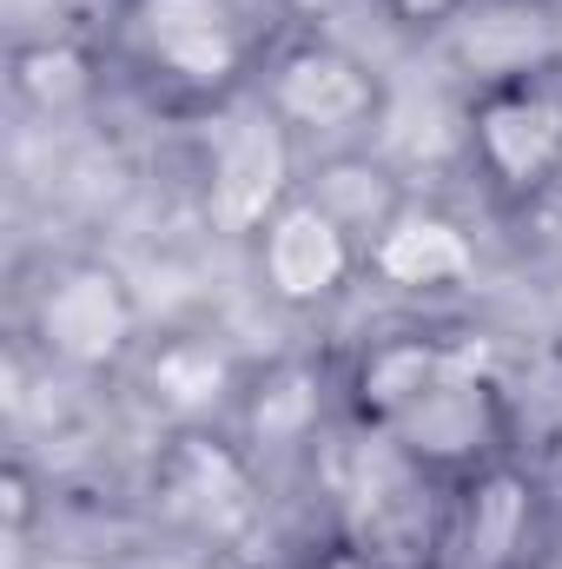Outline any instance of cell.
<instances>
[{
    "instance_id": "obj_1",
    "label": "cell",
    "mask_w": 562,
    "mask_h": 569,
    "mask_svg": "<svg viewBox=\"0 0 562 569\" xmlns=\"http://www.w3.org/2000/svg\"><path fill=\"white\" fill-rule=\"evenodd\" d=\"M120 60L165 107L219 113L265 73L272 33L245 0H113Z\"/></svg>"
},
{
    "instance_id": "obj_2",
    "label": "cell",
    "mask_w": 562,
    "mask_h": 569,
    "mask_svg": "<svg viewBox=\"0 0 562 569\" xmlns=\"http://www.w3.org/2000/svg\"><path fill=\"white\" fill-rule=\"evenodd\" d=\"M378 437H391L436 483H463V477L503 463V450H510V398H503V378H496L490 351L476 338H450L436 378Z\"/></svg>"
},
{
    "instance_id": "obj_3",
    "label": "cell",
    "mask_w": 562,
    "mask_h": 569,
    "mask_svg": "<svg viewBox=\"0 0 562 569\" xmlns=\"http://www.w3.org/2000/svg\"><path fill=\"white\" fill-rule=\"evenodd\" d=\"M145 497H152V517L165 530H179L205 550L245 543L265 517L259 457L212 425H172V437L152 450Z\"/></svg>"
},
{
    "instance_id": "obj_4",
    "label": "cell",
    "mask_w": 562,
    "mask_h": 569,
    "mask_svg": "<svg viewBox=\"0 0 562 569\" xmlns=\"http://www.w3.org/2000/svg\"><path fill=\"white\" fill-rule=\"evenodd\" d=\"M140 291L107 259H60L27 298V338L47 371L107 378L140 351Z\"/></svg>"
},
{
    "instance_id": "obj_5",
    "label": "cell",
    "mask_w": 562,
    "mask_h": 569,
    "mask_svg": "<svg viewBox=\"0 0 562 569\" xmlns=\"http://www.w3.org/2000/svg\"><path fill=\"white\" fill-rule=\"evenodd\" d=\"M470 159L483 186L510 206H536L562 186V73L510 67L490 73L470 100Z\"/></svg>"
},
{
    "instance_id": "obj_6",
    "label": "cell",
    "mask_w": 562,
    "mask_h": 569,
    "mask_svg": "<svg viewBox=\"0 0 562 569\" xmlns=\"http://www.w3.org/2000/svg\"><path fill=\"white\" fill-rule=\"evenodd\" d=\"M259 100L291 127V140H311L324 152L364 146L384 120L378 67L364 53H351L344 40H324V33L272 40L265 73H259Z\"/></svg>"
},
{
    "instance_id": "obj_7",
    "label": "cell",
    "mask_w": 562,
    "mask_h": 569,
    "mask_svg": "<svg viewBox=\"0 0 562 569\" xmlns=\"http://www.w3.org/2000/svg\"><path fill=\"white\" fill-rule=\"evenodd\" d=\"M298 140L265 100H232L205 133V219L225 239H259V226L298 199Z\"/></svg>"
},
{
    "instance_id": "obj_8",
    "label": "cell",
    "mask_w": 562,
    "mask_h": 569,
    "mask_svg": "<svg viewBox=\"0 0 562 569\" xmlns=\"http://www.w3.org/2000/svg\"><path fill=\"white\" fill-rule=\"evenodd\" d=\"M252 259H259V284L291 305V311H311V305H331L344 284L364 272V246L318 206V199H284L279 212L259 226L252 239Z\"/></svg>"
},
{
    "instance_id": "obj_9",
    "label": "cell",
    "mask_w": 562,
    "mask_h": 569,
    "mask_svg": "<svg viewBox=\"0 0 562 569\" xmlns=\"http://www.w3.org/2000/svg\"><path fill=\"white\" fill-rule=\"evenodd\" d=\"M536 483L503 457L476 477L456 483L450 510H443V550L456 569H523L530 543H536Z\"/></svg>"
},
{
    "instance_id": "obj_10",
    "label": "cell",
    "mask_w": 562,
    "mask_h": 569,
    "mask_svg": "<svg viewBox=\"0 0 562 569\" xmlns=\"http://www.w3.org/2000/svg\"><path fill=\"white\" fill-rule=\"evenodd\" d=\"M364 272L391 291H450V284L476 279V239L456 212L411 199L371 246H364Z\"/></svg>"
},
{
    "instance_id": "obj_11",
    "label": "cell",
    "mask_w": 562,
    "mask_h": 569,
    "mask_svg": "<svg viewBox=\"0 0 562 569\" xmlns=\"http://www.w3.org/2000/svg\"><path fill=\"white\" fill-rule=\"evenodd\" d=\"M443 351H450V338H430V331H391V338L364 345L358 365H351V378H344V411H351V425L391 430V418L436 378Z\"/></svg>"
},
{
    "instance_id": "obj_12",
    "label": "cell",
    "mask_w": 562,
    "mask_h": 569,
    "mask_svg": "<svg viewBox=\"0 0 562 569\" xmlns=\"http://www.w3.org/2000/svg\"><path fill=\"white\" fill-rule=\"evenodd\" d=\"M304 199H318L358 246H371L404 206H411V192L398 186V172L384 166V159H371L364 146H351V152H324L311 172H304V186H298Z\"/></svg>"
},
{
    "instance_id": "obj_13",
    "label": "cell",
    "mask_w": 562,
    "mask_h": 569,
    "mask_svg": "<svg viewBox=\"0 0 562 569\" xmlns=\"http://www.w3.org/2000/svg\"><path fill=\"white\" fill-rule=\"evenodd\" d=\"M145 391L172 425H212L239 398V371L212 338H165L145 358Z\"/></svg>"
},
{
    "instance_id": "obj_14",
    "label": "cell",
    "mask_w": 562,
    "mask_h": 569,
    "mask_svg": "<svg viewBox=\"0 0 562 569\" xmlns=\"http://www.w3.org/2000/svg\"><path fill=\"white\" fill-rule=\"evenodd\" d=\"M7 80H13L20 107L53 120V113H73L93 93V53L73 33H60V40H13L7 47Z\"/></svg>"
},
{
    "instance_id": "obj_15",
    "label": "cell",
    "mask_w": 562,
    "mask_h": 569,
    "mask_svg": "<svg viewBox=\"0 0 562 569\" xmlns=\"http://www.w3.org/2000/svg\"><path fill=\"white\" fill-rule=\"evenodd\" d=\"M318 378L304 365H272L252 391H245V450L265 457V450H291V443H311L318 430Z\"/></svg>"
},
{
    "instance_id": "obj_16",
    "label": "cell",
    "mask_w": 562,
    "mask_h": 569,
    "mask_svg": "<svg viewBox=\"0 0 562 569\" xmlns=\"http://www.w3.org/2000/svg\"><path fill=\"white\" fill-rule=\"evenodd\" d=\"M0 13H7L13 40H60L67 33V0H0Z\"/></svg>"
},
{
    "instance_id": "obj_17",
    "label": "cell",
    "mask_w": 562,
    "mask_h": 569,
    "mask_svg": "<svg viewBox=\"0 0 562 569\" xmlns=\"http://www.w3.org/2000/svg\"><path fill=\"white\" fill-rule=\"evenodd\" d=\"M384 7H391L398 27H411V33H436V27H450L470 0H384Z\"/></svg>"
},
{
    "instance_id": "obj_18",
    "label": "cell",
    "mask_w": 562,
    "mask_h": 569,
    "mask_svg": "<svg viewBox=\"0 0 562 569\" xmlns=\"http://www.w3.org/2000/svg\"><path fill=\"white\" fill-rule=\"evenodd\" d=\"M298 569H384L364 543H351V537H331V543H318V550H304Z\"/></svg>"
},
{
    "instance_id": "obj_19",
    "label": "cell",
    "mask_w": 562,
    "mask_h": 569,
    "mask_svg": "<svg viewBox=\"0 0 562 569\" xmlns=\"http://www.w3.org/2000/svg\"><path fill=\"white\" fill-rule=\"evenodd\" d=\"M550 206H556V219H562V186H556V192H550Z\"/></svg>"
}]
</instances>
